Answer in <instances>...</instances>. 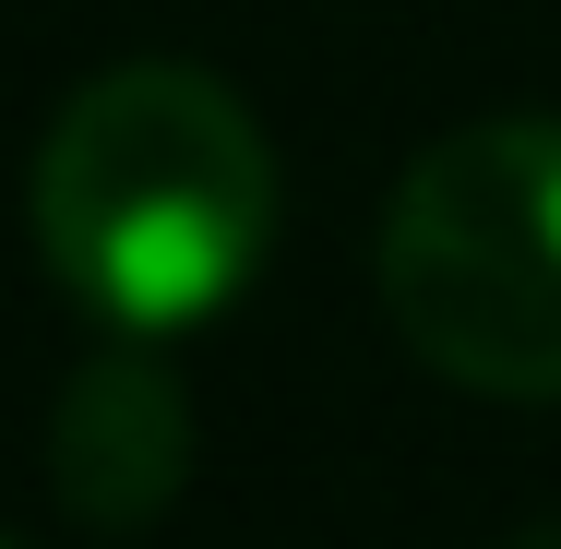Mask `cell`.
Here are the masks:
<instances>
[{
  "mask_svg": "<svg viewBox=\"0 0 561 549\" xmlns=\"http://www.w3.org/2000/svg\"><path fill=\"white\" fill-rule=\"evenodd\" d=\"M0 549H24V538H0Z\"/></svg>",
  "mask_w": 561,
  "mask_h": 549,
  "instance_id": "cell-5",
  "label": "cell"
},
{
  "mask_svg": "<svg viewBox=\"0 0 561 549\" xmlns=\"http://www.w3.org/2000/svg\"><path fill=\"white\" fill-rule=\"evenodd\" d=\"M192 478V407L180 382L144 358V334L84 358L48 407V490L84 514V526H156Z\"/></svg>",
  "mask_w": 561,
  "mask_h": 549,
  "instance_id": "cell-3",
  "label": "cell"
},
{
  "mask_svg": "<svg viewBox=\"0 0 561 549\" xmlns=\"http://www.w3.org/2000/svg\"><path fill=\"white\" fill-rule=\"evenodd\" d=\"M24 216L48 275L108 334H192L251 287L275 239V156L216 72L131 60L48 119Z\"/></svg>",
  "mask_w": 561,
  "mask_h": 549,
  "instance_id": "cell-1",
  "label": "cell"
},
{
  "mask_svg": "<svg viewBox=\"0 0 561 549\" xmlns=\"http://www.w3.org/2000/svg\"><path fill=\"white\" fill-rule=\"evenodd\" d=\"M514 549H561V514H550V526H526V538H514Z\"/></svg>",
  "mask_w": 561,
  "mask_h": 549,
  "instance_id": "cell-4",
  "label": "cell"
},
{
  "mask_svg": "<svg viewBox=\"0 0 561 549\" xmlns=\"http://www.w3.org/2000/svg\"><path fill=\"white\" fill-rule=\"evenodd\" d=\"M382 311L466 394H561V108L454 119L394 180Z\"/></svg>",
  "mask_w": 561,
  "mask_h": 549,
  "instance_id": "cell-2",
  "label": "cell"
}]
</instances>
